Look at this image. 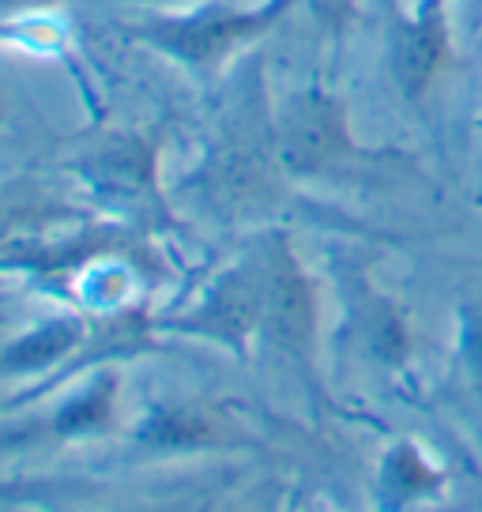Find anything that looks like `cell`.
I'll use <instances>...</instances> for the list:
<instances>
[{
  "label": "cell",
  "instance_id": "6da1fadb",
  "mask_svg": "<svg viewBox=\"0 0 482 512\" xmlns=\"http://www.w3.org/2000/svg\"><path fill=\"white\" fill-rule=\"evenodd\" d=\"M279 151L290 170H321L347 151L343 106L324 91H306L290 98L279 128Z\"/></svg>",
  "mask_w": 482,
  "mask_h": 512
},
{
  "label": "cell",
  "instance_id": "7a4b0ae2",
  "mask_svg": "<svg viewBox=\"0 0 482 512\" xmlns=\"http://www.w3.org/2000/svg\"><path fill=\"white\" fill-rule=\"evenodd\" d=\"M279 8H287V0H279L275 8H264V12H253V16H223V12L211 16L208 12V16L166 23V27L155 31V42L166 46L170 53H177V57H185V61L208 64L215 57H223L238 38L260 31L264 23H272Z\"/></svg>",
  "mask_w": 482,
  "mask_h": 512
},
{
  "label": "cell",
  "instance_id": "3957f363",
  "mask_svg": "<svg viewBox=\"0 0 482 512\" xmlns=\"http://www.w3.org/2000/svg\"><path fill=\"white\" fill-rule=\"evenodd\" d=\"M441 53H445L441 8H418V16L411 23H400V31L392 38V68H396L400 87L411 98L426 95L437 64H441Z\"/></svg>",
  "mask_w": 482,
  "mask_h": 512
},
{
  "label": "cell",
  "instance_id": "277c9868",
  "mask_svg": "<svg viewBox=\"0 0 482 512\" xmlns=\"http://www.w3.org/2000/svg\"><path fill=\"white\" fill-rule=\"evenodd\" d=\"M268 317H272L275 332L287 339H302L309 332L306 287H302V279L290 268H279L268 279Z\"/></svg>",
  "mask_w": 482,
  "mask_h": 512
},
{
  "label": "cell",
  "instance_id": "5b68a950",
  "mask_svg": "<svg viewBox=\"0 0 482 512\" xmlns=\"http://www.w3.org/2000/svg\"><path fill=\"white\" fill-rule=\"evenodd\" d=\"M309 4H313V16L321 19L328 31H339V27L351 19L358 0H309Z\"/></svg>",
  "mask_w": 482,
  "mask_h": 512
}]
</instances>
